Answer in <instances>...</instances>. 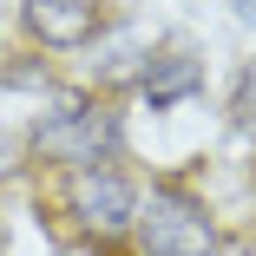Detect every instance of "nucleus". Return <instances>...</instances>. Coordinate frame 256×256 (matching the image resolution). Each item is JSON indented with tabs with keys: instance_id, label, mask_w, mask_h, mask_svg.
<instances>
[{
	"instance_id": "obj_1",
	"label": "nucleus",
	"mask_w": 256,
	"mask_h": 256,
	"mask_svg": "<svg viewBox=\"0 0 256 256\" xmlns=\"http://www.w3.org/2000/svg\"><path fill=\"white\" fill-rule=\"evenodd\" d=\"M33 151L46 164H106L118 151V112L106 106H86V98H66L60 112H46L33 125Z\"/></svg>"
},
{
	"instance_id": "obj_2",
	"label": "nucleus",
	"mask_w": 256,
	"mask_h": 256,
	"mask_svg": "<svg viewBox=\"0 0 256 256\" xmlns=\"http://www.w3.org/2000/svg\"><path fill=\"white\" fill-rule=\"evenodd\" d=\"M132 224H138L144 256H210V250H217L210 217H204L190 197H178V190H151V197L138 204Z\"/></svg>"
},
{
	"instance_id": "obj_3",
	"label": "nucleus",
	"mask_w": 256,
	"mask_h": 256,
	"mask_svg": "<svg viewBox=\"0 0 256 256\" xmlns=\"http://www.w3.org/2000/svg\"><path fill=\"white\" fill-rule=\"evenodd\" d=\"M66 204H72V217L86 224V230H125L132 217H138V190H132V178L106 158V164H79L72 178H66Z\"/></svg>"
},
{
	"instance_id": "obj_4",
	"label": "nucleus",
	"mask_w": 256,
	"mask_h": 256,
	"mask_svg": "<svg viewBox=\"0 0 256 256\" xmlns=\"http://www.w3.org/2000/svg\"><path fill=\"white\" fill-rule=\"evenodd\" d=\"M98 26H106V7L98 0H26V33L40 46H86Z\"/></svg>"
},
{
	"instance_id": "obj_5",
	"label": "nucleus",
	"mask_w": 256,
	"mask_h": 256,
	"mask_svg": "<svg viewBox=\"0 0 256 256\" xmlns=\"http://www.w3.org/2000/svg\"><path fill=\"white\" fill-rule=\"evenodd\" d=\"M197 86H204V66L190 53H158L144 66V98L151 106H178V98H190Z\"/></svg>"
},
{
	"instance_id": "obj_6",
	"label": "nucleus",
	"mask_w": 256,
	"mask_h": 256,
	"mask_svg": "<svg viewBox=\"0 0 256 256\" xmlns=\"http://www.w3.org/2000/svg\"><path fill=\"white\" fill-rule=\"evenodd\" d=\"M236 118L243 125H256V66L243 72V86H236Z\"/></svg>"
},
{
	"instance_id": "obj_7",
	"label": "nucleus",
	"mask_w": 256,
	"mask_h": 256,
	"mask_svg": "<svg viewBox=\"0 0 256 256\" xmlns=\"http://www.w3.org/2000/svg\"><path fill=\"white\" fill-rule=\"evenodd\" d=\"M236 14H243V20H250V26H256V0H236Z\"/></svg>"
},
{
	"instance_id": "obj_8",
	"label": "nucleus",
	"mask_w": 256,
	"mask_h": 256,
	"mask_svg": "<svg viewBox=\"0 0 256 256\" xmlns=\"http://www.w3.org/2000/svg\"><path fill=\"white\" fill-rule=\"evenodd\" d=\"M243 256H256V230H250V236H243Z\"/></svg>"
}]
</instances>
